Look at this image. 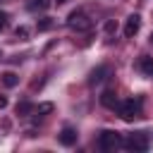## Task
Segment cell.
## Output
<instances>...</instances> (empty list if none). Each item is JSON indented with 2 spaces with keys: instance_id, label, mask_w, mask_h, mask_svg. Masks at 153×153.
<instances>
[{
  "instance_id": "obj_13",
  "label": "cell",
  "mask_w": 153,
  "mask_h": 153,
  "mask_svg": "<svg viewBox=\"0 0 153 153\" xmlns=\"http://www.w3.org/2000/svg\"><path fill=\"white\" fill-rule=\"evenodd\" d=\"M50 26H53V22H50V19H48V17H45V19H41V22H38V31H48V29H50Z\"/></svg>"
},
{
  "instance_id": "obj_4",
  "label": "cell",
  "mask_w": 153,
  "mask_h": 153,
  "mask_svg": "<svg viewBox=\"0 0 153 153\" xmlns=\"http://www.w3.org/2000/svg\"><path fill=\"white\" fill-rule=\"evenodd\" d=\"M67 24H69L72 29H76V31H88V29H91V19H88L84 12H72V14L67 17Z\"/></svg>"
},
{
  "instance_id": "obj_17",
  "label": "cell",
  "mask_w": 153,
  "mask_h": 153,
  "mask_svg": "<svg viewBox=\"0 0 153 153\" xmlns=\"http://www.w3.org/2000/svg\"><path fill=\"white\" fill-rule=\"evenodd\" d=\"M57 2H65V0H57Z\"/></svg>"
},
{
  "instance_id": "obj_14",
  "label": "cell",
  "mask_w": 153,
  "mask_h": 153,
  "mask_svg": "<svg viewBox=\"0 0 153 153\" xmlns=\"http://www.w3.org/2000/svg\"><path fill=\"white\" fill-rule=\"evenodd\" d=\"M5 26H7V12H2V10H0V31H2Z\"/></svg>"
},
{
  "instance_id": "obj_12",
  "label": "cell",
  "mask_w": 153,
  "mask_h": 153,
  "mask_svg": "<svg viewBox=\"0 0 153 153\" xmlns=\"http://www.w3.org/2000/svg\"><path fill=\"white\" fill-rule=\"evenodd\" d=\"M36 112H38V115H48V112H53V103H41V105L36 108Z\"/></svg>"
},
{
  "instance_id": "obj_16",
  "label": "cell",
  "mask_w": 153,
  "mask_h": 153,
  "mask_svg": "<svg viewBox=\"0 0 153 153\" xmlns=\"http://www.w3.org/2000/svg\"><path fill=\"white\" fill-rule=\"evenodd\" d=\"M36 5H41V7H48V5H50V0H36Z\"/></svg>"
},
{
  "instance_id": "obj_1",
  "label": "cell",
  "mask_w": 153,
  "mask_h": 153,
  "mask_svg": "<svg viewBox=\"0 0 153 153\" xmlns=\"http://www.w3.org/2000/svg\"><path fill=\"white\" fill-rule=\"evenodd\" d=\"M141 105H143L141 98H129V100H122L117 105V112H120V117L124 122H131V120L141 117Z\"/></svg>"
},
{
  "instance_id": "obj_3",
  "label": "cell",
  "mask_w": 153,
  "mask_h": 153,
  "mask_svg": "<svg viewBox=\"0 0 153 153\" xmlns=\"http://www.w3.org/2000/svg\"><path fill=\"white\" fill-rule=\"evenodd\" d=\"M98 146H100L103 151H115L117 146H122V139H120V134H117V131L105 129V131H100V134H98Z\"/></svg>"
},
{
  "instance_id": "obj_5",
  "label": "cell",
  "mask_w": 153,
  "mask_h": 153,
  "mask_svg": "<svg viewBox=\"0 0 153 153\" xmlns=\"http://www.w3.org/2000/svg\"><path fill=\"white\" fill-rule=\"evenodd\" d=\"M110 74H112V69H110L108 65H100V67H96V69L91 72V76H88V84H93V86H96V84H103V81H105Z\"/></svg>"
},
{
  "instance_id": "obj_15",
  "label": "cell",
  "mask_w": 153,
  "mask_h": 153,
  "mask_svg": "<svg viewBox=\"0 0 153 153\" xmlns=\"http://www.w3.org/2000/svg\"><path fill=\"white\" fill-rule=\"evenodd\" d=\"M2 108H7V98H5V96H0V110H2Z\"/></svg>"
},
{
  "instance_id": "obj_7",
  "label": "cell",
  "mask_w": 153,
  "mask_h": 153,
  "mask_svg": "<svg viewBox=\"0 0 153 153\" xmlns=\"http://www.w3.org/2000/svg\"><path fill=\"white\" fill-rule=\"evenodd\" d=\"M57 141L62 146H74L76 143V129L74 127H62V131L57 134Z\"/></svg>"
},
{
  "instance_id": "obj_9",
  "label": "cell",
  "mask_w": 153,
  "mask_h": 153,
  "mask_svg": "<svg viewBox=\"0 0 153 153\" xmlns=\"http://www.w3.org/2000/svg\"><path fill=\"white\" fill-rule=\"evenodd\" d=\"M139 69H141L146 76H153V57H141V60H139Z\"/></svg>"
},
{
  "instance_id": "obj_10",
  "label": "cell",
  "mask_w": 153,
  "mask_h": 153,
  "mask_svg": "<svg viewBox=\"0 0 153 153\" xmlns=\"http://www.w3.org/2000/svg\"><path fill=\"white\" fill-rule=\"evenodd\" d=\"M36 108H33V103H29V100H22V103H17V115H29V112H33Z\"/></svg>"
},
{
  "instance_id": "obj_8",
  "label": "cell",
  "mask_w": 153,
  "mask_h": 153,
  "mask_svg": "<svg viewBox=\"0 0 153 153\" xmlns=\"http://www.w3.org/2000/svg\"><path fill=\"white\" fill-rule=\"evenodd\" d=\"M100 105H105V108H110V110H115V108L120 105V98H117V93H115L112 88H108V91H103V96H100Z\"/></svg>"
},
{
  "instance_id": "obj_2",
  "label": "cell",
  "mask_w": 153,
  "mask_h": 153,
  "mask_svg": "<svg viewBox=\"0 0 153 153\" xmlns=\"http://www.w3.org/2000/svg\"><path fill=\"white\" fill-rule=\"evenodd\" d=\"M122 146L129 148V151H139V153H143V151H148L151 141H148V134H146V131H134V134H129V136L122 141Z\"/></svg>"
},
{
  "instance_id": "obj_11",
  "label": "cell",
  "mask_w": 153,
  "mask_h": 153,
  "mask_svg": "<svg viewBox=\"0 0 153 153\" xmlns=\"http://www.w3.org/2000/svg\"><path fill=\"white\" fill-rule=\"evenodd\" d=\"M17 81H19V79H17V74H14V72H5V74H2V84H5L7 88L17 86Z\"/></svg>"
},
{
  "instance_id": "obj_6",
  "label": "cell",
  "mask_w": 153,
  "mask_h": 153,
  "mask_svg": "<svg viewBox=\"0 0 153 153\" xmlns=\"http://www.w3.org/2000/svg\"><path fill=\"white\" fill-rule=\"evenodd\" d=\"M139 26H141V17L139 14H129L127 17V24H124V36L127 38H134L139 33Z\"/></svg>"
}]
</instances>
